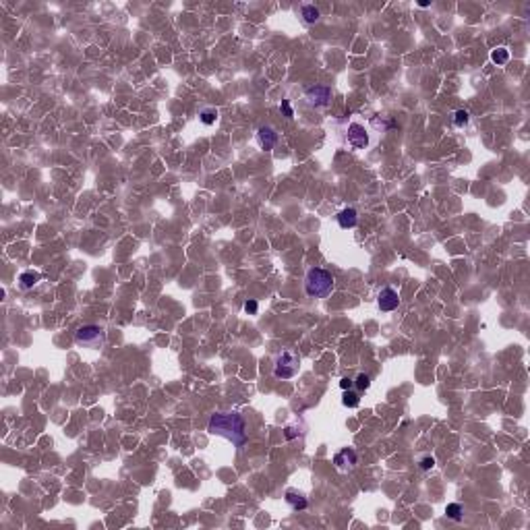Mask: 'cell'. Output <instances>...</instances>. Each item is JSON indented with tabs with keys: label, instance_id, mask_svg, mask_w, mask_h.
Here are the masks:
<instances>
[{
	"label": "cell",
	"instance_id": "cell-1",
	"mask_svg": "<svg viewBox=\"0 0 530 530\" xmlns=\"http://www.w3.org/2000/svg\"><path fill=\"white\" fill-rule=\"evenodd\" d=\"M207 431L211 435L228 439L234 447H243L247 443V423L239 412H215L207 423Z\"/></svg>",
	"mask_w": 530,
	"mask_h": 530
},
{
	"label": "cell",
	"instance_id": "cell-2",
	"mask_svg": "<svg viewBox=\"0 0 530 530\" xmlns=\"http://www.w3.org/2000/svg\"><path fill=\"white\" fill-rule=\"evenodd\" d=\"M333 276L323 267H311L305 276V292L311 299H325L333 292Z\"/></svg>",
	"mask_w": 530,
	"mask_h": 530
},
{
	"label": "cell",
	"instance_id": "cell-3",
	"mask_svg": "<svg viewBox=\"0 0 530 530\" xmlns=\"http://www.w3.org/2000/svg\"><path fill=\"white\" fill-rule=\"evenodd\" d=\"M75 342L81 348L100 350L106 344V333L100 325H83L75 331Z\"/></svg>",
	"mask_w": 530,
	"mask_h": 530
},
{
	"label": "cell",
	"instance_id": "cell-4",
	"mask_svg": "<svg viewBox=\"0 0 530 530\" xmlns=\"http://www.w3.org/2000/svg\"><path fill=\"white\" fill-rule=\"evenodd\" d=\"M299 369H301L299 355L286 350V352H282V355H278L276 363H273V377H276V379H292V377H297Z\"/></svg>",
	"mask_w": 530,
	"mask_h": 530
},
{
	"label": "cell",
	"instance_id": "cell-5",
	"mask_svg": "<svg viewBox=\"0 0 530 530\" xmlns=\"http://www.w3.org/2000/svg\"><path fill=\"white\" fill-rule=\"evenodd\" d=\"M346 141L352 149H367L371 143V133L363 123H350L346 129Z\"/></svg>",
	"mask_w": 530,
	"mask_h": 530
},
{
	"label": "cell",
	"instance_id": "cell-6",
	"mask_svg": "<svg viewBox=\"0 0 530 530\" xmlns=\"http://www.w3.org/2000/svg\"><path fill=\"white\" fill-rule=\"evenodd\" d=\"M305 102L311 108H327L331 102V87L327 85H311L305 89Z\"/></svg>",
	"mask_w": 530,
	"mask_h": 530
},
{
	"label": "cell",
	"instance_id": "cell-7",
	"mask_svg": "<svg viewBox=\"0 0 530 530\" xmlns=\"http://www.w3.org/2000/svg\"><path fill=\"white\" fill-rule=\"evenodd\" d=\"M357 462H359V456L352 447H344L333 456V464H336L338 470H352L357 466Z\"/></svg>",
	"mask_w": 530,
	"mask_h": 530
},
{
	"label": "cell",
	"instance_id": "cell-8",
	"mask_svg": "<svg viewBox=\"0 0 530 530\" xmlns=\"http://www.w3.org/2000/svg\"><path fill=\"white\" fill-rule=\"evenodd\" d=\"M377 305L381 311L389 313V311H396L400 307V297H398V292L394 288H383L379 292V297H377Z\"/></svg>",
	"mask_w": 530,
	"mask_h": 530
},
{
	"label": "cell",
	"instance_id": "cell-9",
	"mask_svg": "<svg viewBox=\"0 0 530 530\" xmlns=\"http://www.w3.org/2000/svg\"><path fill=\"white\" fill-rule=\"evenodd\" d=\"M257 143H259L261 149L271 151L273 147H276V143H278V133L273 131L271 127H259V131H257Z\"/></svg>",
	"mask_w": 530,
	"mask_h": 530
},
{
	"label": "cell",
	"instance_id": "cell-10",
	"mask_svg": "<svg viewBox=\"0 0 530 530\" xmlns=\"http://www.w3.org/2000/svg\"><path fill=\"white\" fill-rule=\"evenodd\" d=\"M359 224V211L355 207H346L338 213V226L342 230H350V228H357Z\"/></svg>",
	"mask_w": 530,
	"mask_h": 530
},
{
	"label": "cell",
	"instance_id": "cell-11",
	"mask_svg": "<svg viewBox=\"0 0 530 530\" xmlns=\"http://www.w3.org/2000/svg\"><path fill=\"white\" fill-rule=\"evenodd\" d=\"M286 503L294 509V512H303V509H307L309 507V501H307V497L303 495V493H299V491H294V489H288L286 491Z\"/></svg>",
	"mask_w": 530,
	"mask_h": 530
},
{
	"label": "cell",
	"instance_id": "cell-12",
	"mask_svg": "<svg viewBox=\"0 0 530 530\" xmlns=\"http://www.w3.org/2000/svg\"><path fill=\"white\" fill-rule=\"evenodd\" d=\"M301 17L305 19V23L313 25V23H317L321 19V13H319V9L315 5H303L301 7Z\"/></svg>",
	"mask_w": 530,
	"mask_h": 530
},
{
	"label": "cell",
	"instance_id": "cell-13",
	"mask_svg": "<svg viewBox=\"0 0 530 530\" xmlns=\"http://www.w3.org/2000/svg\"><path fill=\"white\" fill-rule=\"evenodd\" d=\"M42 280V276L37 271H23L21 276H19V284H21V288L23 290H29V288H33L37 282Z\"/></svg>",
	"mask_w": 530,
	"mask_h": 530
},
{
	"label": "cell",
	"instance_id": "cell-14",
	"mask_svg": "<svg viewBox=\"0 0 530 530\" xmlns=\"http://www.w3.org/2000/svg\"><path fill=\"white\" fill-rule=\"evenodd\" d=\"M199 121L205 125V127H211L215 121H218V110L215 108H203L199 112Z\"/></svg>",
	"mask_w": 530,
	"mask_h": 530
},
{
	"label": "cell",
	"instance_id": "cell-15",
	"mask_svg": "<svg viewBox=\"0 0 530 530\" xmlns=\"http://www.w3.org/2000/svg\"><path fill=\"white\" fill-rule=\"evenodd\" d=\"M462 514H464V507L460 503H447L445 507V516L449 520H454V522H460L462 520Z\"/></svg>",
	"mask_w": 530,
	"mask_h": 530
},
{
	"label": "cell",
	"instance_id": "cell-16",
	"mask_svg": "<svg viewBox=\"0 0 530 530\" xmlns=\"http://www.w3.org/2000/svg\"><path fill=\"white\" fill-rule=\"evenodd\" d=\"M342 404L348 406V408H357L361 404V398L357 391H350V389H344V398H342Z\"/></svg>",
	"mask_w": 530,
	"mask_h": 530
},
{
	"label": "cell",
	"instance_id": "cell-17",
	"mask_svg": "<svg viewBox=\"0 0 530 530\" xmlns=\"http://www.w3.org/2000/svg\"><path fill=\"white\" fill-rule=\"evenodd\" d=\"M491 61H493L495 65H505V63L509 61L507 48H497V50H493V52H491Z\"/></svg>",
	"mask_w": 530,
	"mask_h": 530
},
{
	"label": "cell",
	"instance_id": "cell-18",
	"mask_svg": "<svg viewBox=\"0 0 530 530\" xmlns=\"http://www.w3.org/2000/svg\"><path fill=\"white\" fill-rule=\"evenodd\" d=\"M468 121H470V114H468L466 110H456V112H454V125H456V127L462 129V127L468 125Z\"/></svg>",
	"mask_w": 530,
	"mask_h": 530
},
{
	"label": "cell",
	"instance_id": "cell-19",
	"mask_svg": "<svg viewBox=\"0 0 530 530\" xmlns=\"http://www.w3.org/2000/svg\"><path fill=\"white\" fill-rule=\"evenodd\" d=\"M355 385H357L361 391H365V389H369V385H371V377L365 375V373H361V375L357 377V381H355Z\"/></svg>",
	"mask_w": 530,
	"mask_h": 530
},
{
	"label": "cell",
	"instance_id": "cell-20",
	"mask_svg": "<svg viewBox=\"0 0 530 530\" xmlns=\"http://www.w3.org/2000/svg\"><path fill=\"white\" fill-rule=\"evenodd\" d=\"M419 466H421V470H429V468H433V466H435V458H433V456H425V458H421V460H419Z\"/></svg>",
	"mask_w": 530,
	"mask_h": 530
},
{
	"label": "cell",
	"instance_id": "cell-21",
	"mask_svg": "<svg viewBox=\"0 0 530 530\" xmlns=\"http://www.w3.org/2000/svg\"><path fill=\"white\" fill-rule=\"evenodd\" d=\"M257 309H259L257 301H253V299H249V301L245 303V311L249 313V315H257Z\"/></svg>",
	"mask_w": 530,
	"mask_h": 530
},
{
	"label": "cell",
	"instance_id": "cell-22",
	"mask_svg": "<svg viewBox=\"0 0 530 530\" xmlns=\"http://www.w3.org/2000/svg\"><path fill=\"white\" fill-rule=\"evenodd\" d=\"M280 108H282V112L286 114V119H292V116H294V110H292V106H290L288 100H282V106H280Z\"/></svg>",
	"mask_w": 530,
	"mask_h": 530
},
{
	"label": "cell",
	"instance_id": "cell-23",
	"mask_svg": "<svg viewBox=\"0 0 530 530\" xmlns=\"http://www.w3.org/2000/svg\"><path fill=\"white\" fill-rule=\"evenodd\" d=\"M352 383H355V381H352V379H348V377L340 379V387H342V389H350V387H352Z\"/></svg>",
	"mask_w": 530,
	"mask_h": 530
},
{
	"label": "cell",
	"instance_id": "cell-24",
	"mask_svg": "<svg viewBox=\"0 0 530 530\" xmlns=\"http://www.w3.org/2000/svg\"><path fill=\"white\" fill-rule=\"evenodd\" d=\"M297 435H299V431L294 429V427H288V429H286V437H288V439H292V437H297Z\"/></svg>",
	"mask_w": 530,
	"mask_h": 530
}]
</instances>
